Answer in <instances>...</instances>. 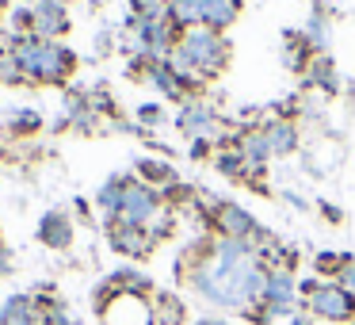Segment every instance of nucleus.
<instances>
[{"instance_id":"obj_26","label":"nucleus","mask_w":355,"mask_h":325,"mask_svg":"<svg viewBox=\"0 0 355 325\" xmlns=\"http://www.w3.org/2000/svg\"><path fill=\"white\" fill-rule=\"evenodd\" d=\"M54 4H69V0H54Z\"/></svg>"},{"instance_id":"obj_24","label":"nucleus","mask_w":355,"mask_h":325,"mask_svg":"<svg viewBox=\"0 0 355 325\" xmlns=\"http://www.w3.org/2000/svg\"><path fill=\"white\" fill-rule=\"evenodd\" d=\"M291 325H313V322H309L306 314H294V317H291Z\"/></svg>"},{"instance_id":"obj_20","label":"nucleus","mask_w":355,"mask_h":325,"mask_svg":"<svg viewBox=\"0 0 355 325\" xmlns=\"http://www.w3.org/2000/svg\"><path fill=\"white\" fill-rule=\"evenodd\" d=\"M309 42H313V47H324V42H329V24L313 19V24H309Z\"/></svg>"},{"instance_id":"obj_15","label":"nucleus","mask_w":355,"mask_h":325,"mask_svg":"<svg viewBox=\"0 0 355 325\" xmlns=\"http://www.w3.org/2000/svg\"><path fill=\"white\" fill-rule=\"evenodd\" d=\"M263 138H268V146H271V153H291L294 149V126L291 123H275V126H268L263 131Z\"/></svg>"},{"instance_id":"obj_22","label":"nucleus","mask_w":355,"mask_h":325,"mask_svg":"<svg viewBox=\"0 0 355 325\" xmlns=\"http://www.w3.org/2000/svg\"><path fill=\"white\" fill-rule=\"evenodd\" d=\"M16 123H19V126H24V131H35V126H39V119H35V115H31V111H24V115H19V119H16Z\"/></svg>"},{"instance_id":"obj_10","label":"nucleus","mask_w":355,"mask_h":325,"mask_svg":"<svg viewBox=\"0 0 355 325\" xmlns=\"http://www.w3.org/2000/svg\"><path fill=\"white\" fill-rule=\"evenodd\" d=\"M111 249H119V253H126V256H141L149 249V233L141 230V226L119 222L115 230H111Z\"/></svg>"},{"instance_id":"obj_11","label":"nucleus","mask_w":355,"mask_h":325,"mask_svg":"<svg viewBox=\"0 0 355 325\" xmlns=\"http://www.w3.org/2000/svg\"><path fill=\"white\" fill-rule=\"evenodd\" d=\"M39 238L46 241V245H54V249H65L73 241L69 218H65V215H46V218H42V226H39Z\"/></svg>"},{"instance_id":"obj_1","label":"nucleus","mask_w":355,"mask_h":325,"mask_svg":"<svg viewBox=\"0 0 355 325\" xmlns=\"http://www.w3.org/2000/svg\"><path fill=\"white\" fill-rule=\"evenodd\" d=\"M187 283L222 310H248L263 299V283H268V268L260 264V256L252 253L248 241L237 238H222L214 249L207 253V260H199L187 276Z\"/></svg>"},{"instance_id":"obj_23","label":"nucleus","mask_w":355,"mask_h":325,"mask_svg":"<svg viewBox=\"0 0 355 325\" xmlns=\"http://www.w3.org/2000/svg\"><path fill=\"white\" fill-rule=\"evenodd\" d=\"M195 325H230V322H222V317H202V322H195Z\"/></svg>"},{"instance_id":"obj_16","label":"nucleus","mask_w":355,"mask_h":325,"mask_svg":"<svg viewBox=\"0 0 355 325\" xmlns=\"http://www.w3.org/2000/svg\"><path fill=\"white\" fill-rule=\"evenodd\" d=\"M153 314H157V325H180L184 322V302L164 294V299L153 306Z\"/></svg>"},{"instance_id":"obj_13","label":"nucleus","mask_w":355,"mask_h":325,"mask_svg":"<svg viewBox=\"0 0 355 325\" xmlns=\"http://www.w3.org/2000/svg\"><path fill=\"white\" fill-rule=\"evenodd\" d=\"M241 157H245L252 169H260V165L268 161V157H271V146H268V138H263V131L245 134V138H241Z\"/></svg>"},{"instance_id":"obj_6","label":"nucleus","mask_w":355,"mask_h":325,"mask_svg":"<svg viewBox=\"0 0 355 325\" xmlns=\"http://www.w3.org/2000/svg\"><path fill=\"white\" fill-rule=\"evenodd\" d=\"M31 31L35 39H58V35L69 31V16H65V4H54V0H39L31 8Z\"/></svg>"},{"instance_id":"obj_14","label":"nucleus","mask_w":355,"mask_h":325,"mask_svg":"<svg viewBox=\"0 0 355 325\" xmlns=\"http://www.w3.org/2000/svg\"><path fill=\"white\" fill-rule=\"evenodd\" d=\"M123 192H126V180H111V184L100 188L96 203H100L103 215H119V210H123Z\"/></svg>"},{"instance_id":"obj_4","label":"nucleus","mask_w":355,"mask_h":325,"mask_svg":"<svg viewBox=\"0 0 355 325\" xmlns=\"http://www.w3.org/2000/svg\"><path fill=\"white\" fill-rule=\"evenodd\" d=\"M306 306L313 317H324V322H352L355 317V299L340 283H317Z\"/></svg>"},{"instance_id":"obj_19","label":"nucleus","mask_w":355,"mask_h":325,"mask_svg":"<svg viewBox=\"0 0 355 325\" xmlns=\"http://www.w3.org/2000/svg\"><path fill=\"white\" fill-rule=\"evenodd\" d=\"M340 287H344V291L355 299V260H347L344 268H340Z\"/></svg>"},{"instance_id":"obj_5","label":"nucleus","mask_w":355,"mask_h":325,"mask_svg":"<svg viewBox=\"0 0 355 325\" xmlns=\"http://www.w3.org/2000/svg\"><path fill=\"white\" fill-rule=\"evenodd\" d=\"M157 215H161V207H157V195L149 192L146 184H126L119 218H123L126 226H141V230H146V226L153 222Z\"/></svg>"},{"instance_id":"obj_3","label":"nucleus","mask_w":355,"mask_h":325,"mask_svg":"<svg viewBox=\"0 0 355 325\" xmlns=\"http://www.w3.org/2000/svg\"><path fill=\"white\" fill-rule=\"evenodd\" d=\"M100 314L103 325H157V314L146 302V294L115 291V287H111V299L100 302Z\"/></svg>"},{"instance_id":"obj_9","label":"nucleus","mask_w":355,"mask_h":325,"mask_svg":"<svg viewBox=\"0 0 355 325\" xmlns=\"http://www.w3.org/2000/svg\"><path fill=\"white\" fill-rule=\"evenodd\" d=\"M218 226H222V238H237V241H248L256 233L252 215L241 207H222L218 210Z\"/></svg>"},{"instance_id":"obj_7","label":"nucleus","mask_w":355,"mask_h":325,"mask_svg":"<svg viewBox=\"0 0 355 325\" xmlns=\"http://www.w3.org/2000/svg\"><path fill=\"white\" fill-rule=\"evenodd\" d=\"M0 325H46V310L35 306L31 294H12L0 306Z\"/></svg>"},{"instance_id":"obj_21","label":"nucleus","mask_w":355,"mask_h":325,"mask_svg":"<svg viewBox=\"0 0 355 325\" xmlns=\"http://www.w3.org/2000/svg\"><path fill=\"white\" fill-rule=\"evenodd\" d=\"M138 119H146V123L153 126L157 119H161V108H141V111H138Z\"/></svg>"},{"instance_id":"obj_12","label":"nucleus","mask_w":355,"mask_h":325,"mask_svg":"<svg viewBox=\"0 0 355 325\" xmlns=\"http://www.w3.org/2000/svg\"><path fill=\"white\" fill-rule=\"evenodd\" d=\"M180 131L191 134V138H210V134H214V115L195 103V108H187L184 115H180Z\"/></svg>"},{"instance_id":"obj_17","label":"nucleus","mask_w":355,"mask_h":325,"mask_svg":"<svg viewBox=\"0 0 355 325\" xmlns=\"http://www.w3.org/2000/svg\"><path fill=\"white\" fill-rule=\"evenodd\" d=\"M46 325H80V317L69 306H50L46 310Z\"/></svg>"},{"instance_id":"obj_18","label":"nucleus","mask_w":355,"mask_h":325,"mask_svg":"<svg viewBox=\"0 0 355 325\" xmlns=\"http://www.w3.org/2000/svg\"><path fill=\"white\" fill-rule=\"evenodd\" d=\"M141 176L146 180H172L168 165H157V161H141Z\"/></svg>"},{"instance_id":"obj_25","label":"nucleus","mask_w":355,"mask_h":325,"mask_svg":"<svg viewBox=\"0 0 355 325\" xmlns=\"http://www.w3.org/2000/svg\"><path fill=\"white\" fill-rule=\"evenodd\" d=\"M4 62H8V54H4V47H0V69H4Z\"/></svg>"},{"instance_id":"obj_8","label":"nucleus","mask_w":355,"mask_h":325,"mask_svg":"<svg viewBox=\"0 0 355 325\" xmlns=\"http://www.w3.org/2000/svg\"><path fill=\"white\" fill-rule=\"evenodd\" d=\"M241 0H199V27H210V31H222L237 19Z\"/></svg>"},{"instance_id":"obj_2","label":"nucleus","mask_w":355,"mask_h":325,"mask_svg":"<svg viewBox=\"0 0 355 325\" xmlns=\"http://www.w3.org/2000/svg\"><path fill=\"white\" fill-rule=\"evenodd\" d=\"M12 58H16L19 73H24L27 81H50V85H58V81H65L73 73V54L69 50L58 47V42L35 39V35L16 39Z\"/></svg>"}]
</instances>
